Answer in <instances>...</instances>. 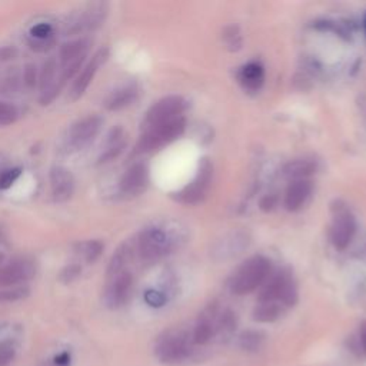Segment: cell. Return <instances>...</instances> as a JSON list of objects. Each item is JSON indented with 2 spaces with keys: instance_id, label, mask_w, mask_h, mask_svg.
Instances as JSON below:
<instances>
[{
  "instance_id": "obj_1",
  "label": "cell",
  "mask_w": 366,
  "mask_h": 366,
  "mask_svg": "<svg viewBox=\"0 0 366 366\" xmlns=\"http://www.w3.org/2000/svg\"><path fill=\"white\" fill-rule=\"evenodd\" d=\"M133 247L135 255L142 263H155L175 249L176 239L163 228L151 226L138 235Z\"/></svg>"
},
{
  "instance_id": "obj_2",
  "label": "cell",
  "mask_w": 366,
  "mask_h": 366,
  "mask_svg": "<svg viewBox=\"0 0 366 366\" xmlns=\"http://www.w3.org/2000/svg\"><path fill=\"white\" fill-rule=\"evenodd\" d=\"M194 342L192 331L183 328H172L165 331L156 340L155 355L162 363L176 365L192 356Z\"/></svg>"
},
{
  "instance_id": "obj_3",
  "label": "cell",
  "mask_w": 366,
  "mask_h": 366,
  "mask_svg": "<svg viewBox=\"0 0 366 366\" xmlns=\"http://www.w3.org/2000/svg\"><path fill=\"white\" fill-rule=\"evenodd\" d=\"M271 260L255 255L243 262L231 279V289L235 295H248L263 286L271 275Z\"/></svg>"
},
{
  "instance_id": "obj_4",
  "label": "cell",
  "mask_w": 366,
  "mask_h": 366,
  "mask_svg": "<svg viewBox=\"0 0 366 366\" xmlns=\"http://www.w3.org/2000/svg\"><path fill=\"white\" fill-rule=\"evenodd\" d=\"M298 301L297 282L289 271L271 274L263 283L259 295V302H271L282 309L292 308Z\"/></svg>"
},
{
  "instance_id": "obj_5",
  "label": "cell",
  "mask_w": 366,
  "mask_h": 366,
  "mask_svg": "<svg viewBox=\"0 0 366 366\" xmlns=\"http://www.w3.org/2000/svg\"><path fill=\"white\" fill-rule=\"evenodd\" d=\"M186 129V119L179 117L167 124L144 129L135 146V153H151L179 139Z\"/></svg>"
},
{
  "instance_id": "obj_6",
  "label": "cell",
  "mask_w": 366,
  "mask_h": 366,
  "mask_svg": "<svg viewBox=\"0 0 366 366\" xmlns=\"http://www.w3.org/2000/svg\"><path fill=\"white\" fill-rule=\"evenodd\" d=\"M329 239L338 251H345L356 235V217L348 205L342 201H335L331 205Z\"/></svg>"
},
{
  "instance_id": "obj_7",
  "label": "cell",
  "mask_w": 366,
  "mask_h": 366,
  "mask_svg": "<svg viewBox=\"0 0 366 366\" xmlns=\"http://www.w3.org/2000/svg\"><path fill=\"white\" fill-rule=\"evenodd\" d=\"M213 178V165L209 159H202L197 176L192 179L189 185L172 194V198L182 205H197L202 202L210 189Z\"/></svg>"
},
{
  "instance_id": "obj_8",
  "label": "cell",
  "mask_w": 366,
  "mask_h": 366,
  "mask_svg": "<svg viewBox=\"0 0 366 366\" xmlns=\"http://www.w3.org/2000/svg\"><path fill=\"white\" fill-rule=\"evenodd\" d=\"M186 108L188 103L181 96L172 94V96L162 97L160 101L153 103L149 108V110L146 112V116L142 124V131L183 117Z\"/></svg>"
},
{
  "instance_id": "obj_9",
  "label": "cell",
  "mask_w": 366,
  "mask_h": 366,
  "mask_svg": "<svg viewBox=\"0 0 366 366\" xmlns=\"http://www.w3.org/2000/svg\"><path fill=\"white\" fill-rule=\"evenodd\" d=\"M133 290V275L129 269L108 275L105 302L110 309H119L128 303Z\"/></svg>"
},
{
  "instance_id": "obj_10",
  "label": "cell",
  "mask_w": 366,
  "mask_h": 366,
  "mask_svg": "<svg viewBox=\"0 0 366 366\" xmlns=\"http://www.w3.org/2000/svg\"><path fill=\"white\" fill-rule=\"evenodd\" d=\"M103 126V119L97 115L86 116L73 124L67 135V146L73 151H82L99 135Z\"/></svg>"
},
{
  "instance_id": "obj_11",
  "label": "cell",
  "mask_w": 366,
  "mask_h": 366,
  "mask_svg": "<svg viewBox=\"0 0 366 366\" xmlns=\"http://www.w3.org/2000/svg\"><path fill=\"white\" fill-rule=\"evenodd\" d=\"M89 51L88 40H75L66 43L60 51V63H62V85L72 79L79 72L86 55Z\"/></svg>"
},
{
  "instance_id": "obj_12",
  "label": "cell",
  "mask_w": 366,
  "mask_h": 366,
  "mask_svg": "<svg viewBox=\"0 0 366 366\" xmlns=\"http://www.w3.org/2000/svg\"><path fill=\"white\" fill-rule=\"evenodd\" d=\"M149 186V170L143 163H135L122 176L119 190L126 198H136Z\"/></svg>"
},
{
  "instance_id": "obj_13",
  "label": "cell",
  "mask_w": 366,
  "mask_h": 366,
  "mask_svg": "<svg viewBox=\"0 0 366 366\" xmlns=\"http://www.w3.org/2000/svg\"><path fill=\"white\" fill-rule=\"evenodd\" d=\"M35 275L33 263L26 259L13 260L0 267V288H12L28 282Z\"/></svg>"
},
{
  "instance_id": "obj_14",
  "label": "cell",
  "mask_w": 366,
  "mask_h": 366,
  "mask_svg": "<svg viewBox=\"0 0 366 366\" xmlns=\"http://www.w3.org/2000/svg\"><path fill=\"white\" fill-rule=\"evenodd\" d=\"M108 58H109L108 49H101L99 52L94 53L92 60L83 67V70L78 75L76 81L73 82V85H72L70 96H72L73 101L79 99V97L86 92V89L89 88V85L92 83L94 75L97 73V70H99V67L106 63Z\"/></svg>"
},
{
  "instance_id": "obj_15",
  "label": "cell",
  "mask_w": 366,
  "mask_h": 366,
  "mask_svg": "<svg viewBox=\"0 0 366 366\" xmlns=\"http://www.w3.org/2000/svg\"><path fill=\"white\" fill-rule=\"evenodd\" d=\"M219 308L212 305L203 310L199 316L197 325L192 329V338L194 345H206L217 335V318Z\"/></svg>"
},
{
  "instance_id": "obj_16",
  "label": "cell",
  "mask_w": 366,
  "mask_h": 366,
  "mask_svg": "<svg viewBox=\"0 0 366 366\" xmlns=\"http://www.w3.org/2000/svg\"><path fill=\"white\" fill-rule=\"evenodd\" d=\"M51 188L56 202H66L75 192V178L63 166H55L51 170Z\"/></svg>"
},
{
  "instance_id": "obj_17",
  "label": "cell",
  "mask_w": 366,
  "mask_h": 366,
  "mask_svg": "<svg viewBox=\"0 0 366 366\" xmlns=\"http://www.w3.org/2000/svg\"><path fill=\"white\" fill-rule=\"evenodd\" d=\"M56 69H58V65L53 59L47 60L43 66V72L40 75V90H42L40 102L43 105L51 103L58 96L60 88L63 86L60 81L56 79Z\"/></svg>"
},
{
  "instance_id": "obj_18",
  "label": "cell",
  "mask_w": 366,
  "mask_h": 366,
  "mask_svg": "<svg viewBox=\"0 0 366 366\" xmlns=\"http://www.w3.org/2000/svg\"><path fill=\"white\" fill-rule=\"evenodd\" d=\"M312 193V183L309 179L290 182L285 192V208L290 212L299 210L309 199Z\"/></svg>"
},
{
  "instance_id": "obj_19",
  "label": "cell",
  "mask_w": 366,
  "mask_h": 366,
  "mask_svg": "<svg viewBox=\"0 0 366 366\" xmlns=\"http://www.w3.org/2000/svg\"><path fill=\"white\" fill-rule=\"evenodd\" d=\"M139 88L135 83L120 86L113 90L105 101V106L109 110H122L133 105L139 97Z\"/></svg>"
},
{
  "instance_id": "obj_20",
  "label": "cell",
  "mask_w": 366,
  "mask_h": 366,
  "mask_svg": "<svg viewBox=\"0 0 366 366\" xmlns=\"http://www.w3.org/2000/svg\"><path fill=\"white\" fill-rule=\"evenodd\" d=\"M238 79L245 90L258 92L265 82V69L258 62H249L240 67Z\"/></svg>"
},
{
  "instance_id": "obj_21",
  "label": "cell",
  "mask_w": 366,
  "mask_h": 366,
  "mask_svg": "<svg viewBox=\"0 0 366 366\" xmlns=\"http://www.w3.org/2000/svg\"><path fill=\"white\" fill-rule=\"evenodd\" d=\"M318 169L316 160L308 159V158H301V159H294L285 165L283 167V175L290 181H303L308 179L310 175H313Z\"/></svg>"
},
{
  "instance_id": "obj_22",
  "label": "cell",
  "mask_w": 366,
  "mask_h": 366,
  "mask_svg": "<svg viewBox=\"0 0 366 366\" xmlns=\"http://www.w3.org/2000/svg\"><path fill=\"white\" fill-rule=\"evenodd\" d=\"M126 146V139H125V133L120 128L113 129L112 133L109 135L108 139V144H106V149L102 153V156L99 158V163H109L112 160H115L122 152H124Z\"/></svg>"
},
{
  "instance_id": "obj_23",
  "label": "cell",
  "mask_w": 366,
  "mask_h": 366,
  "mask_svg": "<svg viewBox=\"0 0 366 366\" xmlns=\"http://www.w3.org/2000/svg\"><path fill=\"white\" fill-rule=\"evenodd\" d=\"M106 16V6L105 5H94L92 6L89 10H86L85 15L81 16V19L76 20L75 28L73 31L79 32V31H85V29H93L96 26H99L102 23V20Z\"/></svg>"
},
{
  "instance_id": "obj_24",
  "label": "cell",
  "mask_w": 366,
  "mask_h": 366,
  "mask_svg": "<svg viewBox=\"0 0 366 366\" xmlns=\"http://www.w3.org/2000/svg\"><path fill=\"white\" fill-rule=\"evenodd\" d=\"M285 312V309H282L281 306L271 303V302H258L255 310H253V319L262 324H267V322H275L278 321L282 313Z\"/></svg>"
},
{
  "instance_id": "obj_25",
  "label": "cell",
  "mask_w": 366,
  "mask_h": 366,
  "mask_svg": "<svg viewBox=\"0 0 366 366\" xmlns=\"http://www.w3.org/2000/svg\"><path fill=\"white\" fill-rule=\"evenodd\" d=\"M263 344V335L256 331H248L242 333L239 338V345L242 349L253 352L258 351Z\"/></svg>"
},
{
  "instance_id": "obj_26",
  "label": "cell",
  "mask_w": 366,
  "mask_h": 366,
  "mask_svg": "<svg viewBox=\"0 0 366 366\" xmlns=\"http://www.w3.org/2000/svg\"><path fill=\"white\" fill-rule=\"evenodd\" d=\"M103 252V243L101 240H89L82 245V255L88 263H93Z\"/></svg>"
},
{
  "instance_id": "obj_27",
  "label": "cell",
  "mask_w": 366,
  "mask_h": 366,
  "mask_svg": "<svg viewBox=\"0 0 366 366\" xmlns=\"http://www.w3.org/2000/svg\"><path fill=\"white\" fill-rule=\"evenodd\" d=\"M22 174L20 167H9L0 170V190H6L13 186Z\"/></svg>"
},
{
  "instance_id": "obj_28",
  "label": "cell",
  "mask_w": 366,
  "mask_h": 366,
  "mask_svg": "<svg viewBox=\"0 0 366 366\" xmlns=\"http://www.w3.org/2000/svg\"><path fill=\"white\" fill-rule=\"evenodd\" d=\"M17 109L8 103V102H0V126H8L12 125L17 119Z\"/></svg>"
},
{
  "instance_id": "obj_29",
  "label": "cell",
  "mask_w": 366,
  "mask_h": 366,
  "mask_svg": "<svg viewBox=\"0 0 366 366\" xmlns=\"http://www.w3.org/2000/svg\"><path fill=\"white\" fill-rule=\"evenodd\" d=\"M28 295H29V290L26 288H15V289L0 290V303L16 302V301L24 299Z\"/></svg>"
},
{
  "instance_id": "obj_30",
  "label": "cell",
  "mask_w": 366,
  "mask_h": 366,
  "mask_svg": "<svg viewBox=\"0 0 366 366\" xmlns=\"http://www.w3.org/2000/svg\"><path fill=\"white\" fill-rule=\"evenodd\" d=\"M224 39H225L226 47L229 49V51H232V52H236V51H239V49L242 47V36H240L239 29L235 28V26H231V28H228L225 31Z\"/></svg>"
},
{
  "instance_id": "obj_31",
  "label": "cell",
  "mask_w": 366,
  "mask_h": 366,
  "mask_svg": "<svg viewBox=\"0 0 366 366\" xmlns=\"http://www.w3.org/2000/svg\"><path fill=\"white\" fill-rule=\"evenodd\" d=\"M15 358V347L10 342H0V366H8Z\"/></svg>"
},
{
  "instance_id": "obj_32",
  "label": "cell",
  "mask_w": 366,
  "mask_h": 366,
  "mask_svg": "<svg viewBox=\"0 0 366 366\" xmlns=\"http://www.w3.org/2000/svg\"><path fill=\"white\" fill-rule=\"evenodd\" d=\"M144 301L153 308H160L166 303V297L159 290H148L144 295Z\"/></svg>"
},
{
  "instance_id": "obj_33",
  "label": "cell",
  "mask_w": 366,
  "mask_h": 366,
  "mask_svg": "<svg viewBox=\"0 0 366 366\" xmlns=\"http://www.w3.org/2000/svg\"><path fill=\"white\" fill-rule=\"evenodd\" d=\"M79 275H81V267L76 266V265H72V266H67L66 269L62 272L60 278H62L63 282L69 283V282H72L73 279H76Z\"/></svg>"
},
{
  "instance_id": "obj_34",
  "label": "cell",
  "mask_w": 366,
  "mask_h": 366,
  "mask_svg": "<svg viewBox=\"0 0 366 366\" xmlns=\"http://www.w3.org/2000/svg\"><path fill=\"white\" fill-rule=\"evenodd\" d=\"M24 83L28 88H33L36 85V66L35 65H28L24 69Z\"/></svg>"
},
{
  "instance_id": "obj_35",
  "label": "cell",
  "mask_w": 366,
  "mask_h": 366,
  "mask_svg": "<svg viewBox=\"0 0 366 366\" xmlns=\"http://www.w3.org/2000/svg\"><path fill=\"white\" fill-rule=\"evenodd\" d=\"M275 203H276V199L272 197V194H267V197H265V198L262 199V202H260V208H262L263 210H271V209H274Z\"/></svg>"
},
{
  "instance_id": "obj_36",
  "label": "cell",
  "mask_w": 366,
  "mask_h": 366,
  "mask_svg": "<svg viewBox=\"0 0 366 366\" xmlns=\"http://www.w3.org/2000/svg\"><path fill=\"white\" fill-rule=\"evenodd\" d=\"M359 345H360V349L366 353V322L360 326V331H359Z\"/></svg>"
},
{
  "instance_id": "obj_37",
  "label": "cell",
  "mask_w": 366,
  "mask_h": 366,
  "mask_svg": "<svg viewBox=\"0 0 366 366\" xmlns=\"http://www.w3.org/2000/svg\"><path fill=\"white\" fill-rule=\"evenodd\" d=\"M69 355L67 353H62V355H59L55 360H56V363L58 365H60V366H66V365H69Z\"/></svg>"
},
{
  "instance_id": "obj_38",
  "label": "cell",
  "mask_w": 366,
  "mask_h": 366,
  "mask_svg": "<svg viewBox=\"0 0 366 366\" xmlns=\"http://www.w3.org/2000/svg\"><path fill=\"white\" fill-rule=\"evenodd\" d=\"M363 29H365V35H366V15H365V19H363Z\"/></svg>"
},
{
  "instance_id": "obj_39",
  "label": "cell",
  "mask_w": 366,
  "mask_h": 366,
  "mask_svg": "<svg viewBox=\"0 0 366 366\" xmlns=\"http://www.w3.org/2000/svg\"><path fill=\"white\" fill-rule=\"evenodd\" d=\"M365 109H366V97H365Z\"/></svg>"
}]
</instances>
